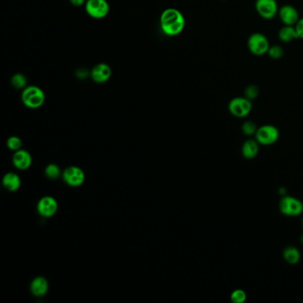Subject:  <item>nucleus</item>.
Returning <instances> with one entry per match:
<instances>
[{
    "instance_id": "f257e3e1",
    "label": "nucleus",
    "mask_w": 303,
    "mask_h": 303,
    "mask_svg": "<svg viewBox=\"0 0 303 303\" xmlns=\"http://www.w3.org/2000/svg\"><path fill=\"white\" fill-rule=\"evenodd\" d=\"M160 26L167 36H177L184 30L185 18L177 9L168 8L161 14Z\"/></svg>"
},
{
    "instance_id": "f03ea898",
    "label": "nucleus",
    "mask_w": 303,
    "mask_h": 303,
    "mask_svg": "<svg viewBox=\"0 0 303 303\" xmlns=\"http://www.w3.org/2000/svg\"><path fill=\"white\" fill-rule=\"evenodd\" d=\"M22 100L26 107L38 109L45 103V94L38 86H27L22 92Z\"/></svg>"
},
{
    "instance_id": "7ed1b4c3",
    "label": "nucleus",
    "mask_w": 303,
    "mask_h": 303,
    "mask_svg": "<svg viewBox=\"0 0 303 303\" xmlns=\"http://www.w3.org/2000/svg\"><path fill=\"white\" fill-rule=\"evenodd\" d=\"M279 210L282 214L288 217H295L303 214V203L295 196H282L279 202Z\"/></svg>"
},
{
    "instance_id": "20e7f679",
    "label": "nucleus",
    "mask_w": 303,
    "mask_h": 303,
    "mask_svg": "<svg viewBox=\"0 0 303 303\" xmlns=\"http://www.w3.org/2000/svg\"><path fill=\"white\" fill-rule=\"evenodd\" d=\"M247 47L249 51L252 55L261 56L268 54L270 45L269 39L265 35L256 32L249 37L247 40Z\"/></svg>"
},
{
    "instance_id": "39448f33",
    "label": "nucleus",
    "mask_w": 303,
    "mask_h": 303,
    "mask_svg": "<svg viewBox=\"0 0 303 303\" xmlns=\"http://www.w3.org/2000/svg\"><path fill=\"white\" fill-rule=\"evenodd\" d=\"M229 111L236 118L243 119L247 117L252 111V101L246 97H235L229 103Z\"/></svg>"
},
{
    "instance_id": "423d86ee",
    "label": "nucleus",
    "mask_w": 303,
    "mask_h": 303,
    "mask_svg": "<svg viewBox=\"0 0 303 303\" xmlns=\"http://www.w3.org/2000/svg\"><path fill=\"white\" fill-rule=\"evenodd\" d=\"M279 138L278 129L272 124L261 125L255 133V140L260 145H272Z\"/></svg>"
},
{
    "instance_id": "0eeeda50",
    "label": "nucleus",
    "mask_w": 303,
    "mask_h": 303,
    "mask_svg": "<svg viewBox=\"0 0 303 303\" xmlns=\"http://www.w3.org/2000/svg\"><path fill=\"white\" fill-rule=\"evenodd\" d=\"M255 9L260 17L271 20L278 15L279 7L276 0H256Z\"/></svg>"
},
{
    "instance_id": "6e6552de",
    "label": "nucleus",
    "mask_w": 303,
    "mask_h": 303,
    "mask_svg": "<svg viewBox=\"0 0 303 303\" xmlns=\"http://www.w3.org/2000/svg\"><path fill=\"white\" fill-rule=\"evenodd\" d=\"M86 11L91 17L103 19L107 16L110 6L106 0H87Z\"/></svg>"
},
{
    "instance_id": "1a4fd4ad",
    "label": "nucleus",
    "mask_w": 303,
    "mask_h": 303,
    "mask_svg": "<svg viewBox=\"0 0 303 303\" xmlns=\"http://www.w3.org/2000/svg\"><path fill=\"white\" fill-rule=\"evenodd\" d=\"M278 16L284 25L295 26L300 20L299 13L295 6L285 4L278 10Z\"/></svg>"
},
{
    "instance_id": "9d476101",
    "label": "nucleus",
    "mask_w": 303,
    "mask_h": 303,
    "mask_svg": "<svg viewBox=\"0 0 303 303\" xmlns=\"http://www.w3.org/2000/svg\"><path fill=\"white\" fill-rule=\"evenodd\" d=\"M63 179L66 182V183L68 185L72 187H77L84 182L85 175L80 168L70 167L65 170L64 174H63Z\"/></svg>"
},
{
    "instance_id": "9b49d317",
    "label": "nucleus",
    "mask_w": 303,
    "mask_h": 303,
    "mask_svg": "<svg viewBox=\"0 0 303 303\" xmlns=\"http://www.w3.org/2000/svg\"><path fill=\"white\" fill-rule=\"evenodd\" d=\"M57 208L58 204L56 199L51 196L43 197L38 204V211L44 217H51L56 214Z\"/></svg>"
},
{
    "instance_id": "f8f14e48",
    "label": "nucleus",
    "mask_w": 303,
    "mask_h": 303,
    "mask_svg": "<svg viewBox=\"0 0 303 303\" xmlns=\"http://www.w3.org/2000/svg\"><path fill=\"white\" fill-rule=\"evenodd\" d=\"M111 76V68L106 63H99L95 65L91 71V77L93 78V80L100 84L107 82Z\"/></svg>"
},
{
    "instance_id": "ddd939ff",
    "label": "nucleus",
    "mask_w": 303,
    "mask_h": 303,
    "mask_svg": "<svg viewBox=\"0 0 303 303\" xmlns=\"http://www.w3.org/2000/svg\"><path fill=\"white\" fill-rule=\"evenodd\" d=\"M13 164L20 170H26L31 165V157L26 150H19L13 156Z\"/></svg>"
},
{
    "instance_id": "4468645a",
    "label": "nucleus",
    "mask_w": 303,
    "mask_h": 303,
    "mask_svg": "<svg viewBox=\"0 0 303 303\" xmlns=\"http://www.w3.org/2000/svg\"><path fill=\"white\" fill-rule=\"evenodd\" d=\"M259 144L260 143L256 140H252V139H249L247 141H244L242 146V155L243 158L246 159H252L255 158L260 150Z\"/></svg>"
},
{
    "instance_id": "2eb2a0df",
    "label": "nucleus",
    "mask_w": 303,
    "mask_h": 303,
    "mask_svg": "<svg viewBox=\"0 0 303 303\" xmlns=\"http://www.w3.org/2000/svg\"><path fill=\"white\" fill-rule=\"evenodd\" d=\"M278 39L284 43H288L299 38L295 26L284 25L278 31Z\"/></svg>"
},
{
    "instance_id": "dca6fc26",
    "label": "nucleus",
    "mask_w": 303,
    "mask_h": 303,
    "mask_svg": "<svg viewBox=\"0 0 303 303\" xmlns=\"http://www.w3.org/2000/svg\"><path fill=\"white\" fill-rule=\"evenodd\" d=\"M30 289L33 295L36 296H44L47 294L48 289V283L46 278L42 277L35 278L34 280L31 283Z\"/></svg>"
},
{
    "instance_id": "f3484780",
    "label": "nucleus",
    "mask_w": 303,
    "mask_h": 303,
    "mask_svg": "<svg viewBox=\"0 0 303 303\" xmlns=\"http://www.w3.org/2000/svg\"><path fill=\"white\" fill-rule=\"evenodd\" d=\"M283 257L289 264H297L301 260V253L297 248L288 245L283 251Z\"/></svg>"
},
{
    "instance_id": "a211bd4d",
    "label": "nucleus",
    "mask_w": 303,
    "mask_h": 303,
    "mask_svg": "<svg viewBox=\"0 0 303 303\" xmlns=\"http://www.w3.org/2000/svg\"><path fill=\"white\" fill-rule=\"evenodd\" d=\"M3 185L9 191H15L21 186V180L17 175L9 173L4 175L3 178Z\"/></svg>"
},
{
    "instance_id": "6ab92c4d",
    "label": "nucleus",
    "mask_w": 303,
    "mask_h": 303,
    "mask_svg": "<svg viewBox=\"0 0 303 303\" xmlns=\"http://www.w3.org/2000/svg\"><path fill=\"white\" fill-rule=\"evenodd\" d=\"M11 84L16 89H23V88H26V86H27V78L24 75H22L21 73H17L13 75L12 77Z\"/></svg>"
},
{
    "instance_id": "aec40b11",
    "label": "nucleus",
    "mask_w": 303,
    "mask_h": 303,
    "mask_svg": "<svg viewBox=\"0 0 303 303\" xmlns=\"http://www.w3.org/2000/svg\"><path fill=\"white\" fill-rule=\"evenodd\" d=\"M257 130H258V127H257L256 124L252 121H246L242 125V132H243V134L247 136H252L253 134L255 135Z\"/></svg>"
},
{
    "instance_id": "412c9836",
    "label": "nucleus",
    "mask_w": 303,
    "mask_h": 303,
    "mask_svg": "<svg viewBox=\"0 0 303 303\" xmlns=\"http://www.w3.org/2000/svg\"><path fill=\"white\" fill-rule=\"evenodd\" d=\"M246 293L242 289L233 291L231 295V302L234 303H243L246 301Z\"/></svg>"
},
{
    "instance_id": "4be33fe9",
    "label": "nucleus",
    "mask_w": 303,
    "mask_h": 303,
    "mask_svg": "<svg viewBox=\"0 0 303 303\" xmlns=\"http://www.w3.org/2000/svg\"><path fill=\"white\" fill-rule=\"evenodd\" d=\"M268 55L273 60H279L284 56V49H283V47L278 46V45L272 46V47H269Z\"/></svg>"
},
{
    "instance_id": "5701e85b",
    "label": "nucleus",
    "mask_w": 303,
    "mask_h": 303,
    "mask_svg": "<svg viewBox=\"0 0 303 303\" xmlns=\"http://www.w3.org/2000/svg\"><path fill=\"white\" fill-rule=\"evenodd\" d=\"M259 93L260 90L258 88V86L255 85H250L244 89V97L249 99L250 101H252L258 97Z\"/></svg>"
},
{
    "instance_id": "b1692460",
    "label": "nucleus",
    "mask_w": 303,
    "mask_h": 303,
    "mask_svg": "<svg viewBox=\"0 0 303 303\" xmlns=\"http://www.w3.org/2000/svg\"><path fill=\"white\" fill-rule=\"evenodd\" d=\"M46 175L50 179H56L60 175V169L56 165H49L46 168Z\"/></svg>"
},
{
    "instance_id": "393cba45",
    "label": "nucleus",
    "mask_w": 303,
    "mask_h": 303,
    "mask_svg": "<svg viewBox=\"0 0 303 303\" xmlns=\"http://www.w3.org/2000/svg\"><path fill=\"white\" fill-rule=\"evenodd\" d=\"M7 146L9 149L12 150H19L22 147V141L20 138L16 136H12L7 140Z\"/></svg>"
},
{
    "instance_id": "a878e982",
    "label": "nucleus",
    "mask_w": 303,
    "mask_h": 303,
    "mask_svg": "<svg viewBox=\"0 0 303 303\" xmlns=\"http://www.w3.org/2000/svg\"><path fill=\"white\" fill-rule=\"evenodd\" d=\"M295 27L297 35H298V38L303 39V18L300 19Z\"/></svg>"
},
{
    "instance_id": "bb28decb",
    "label": "nucleus",
    "mask_w": 303,
    "mask_h": 303,
    "mask_svg": "<svg viewBox=\"0 0 303 303\" xmlns=\"http://www.w3.org/2000/svg\"><path fill=\"white\" fill-rule=\"evenodd\" d=\"M70 3L75 6H81L82 4H85L86 0H69Z\"/></svg>"
},
{
    "instance_id": "cd10ccee",
    "label": "nucleus",
    "mask_w": 303,
    "mask_h": 303,
    "mask_svg": "<svg viewBox=\"0 0 303 303\" xmlns=\"http://www.w3.org/2000/svg\"><path fill=\"white\" fill-rule=\"evenodd\" d=\"M286 189L285 188H279V194L281 195L282 196H286Z\"/></svg>"
},
{
    "instance_id": "c85d7f7f",
    "label": "nucleus",
    "mask_w": 303,
    "mask_h": 303,
    "mask_svg": "<svg viewBox=\"0 0 303 303\" xmlns=\"http://www.w3.org/2000/svg\"><path fill=\"white\" fill-rule=\"evenodd\" d=\"M301 242H302V243H303V236L301 237Z\"/></svg>"
},
{
    "instance_id": "c756f323",
    "label": "nucleus",
    "mask_w": 303,
    "mask_h": 303,
    "mask_svg": "<svg viewBox=\"0 0 303 303\" xmlns=\"http://www.w3.org/2000/svg\"></svg>"
}]
</instances>
